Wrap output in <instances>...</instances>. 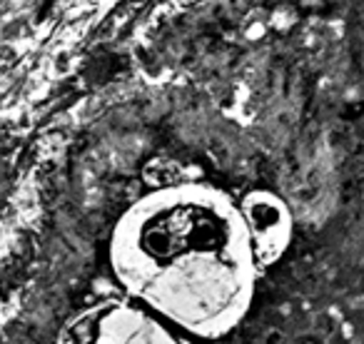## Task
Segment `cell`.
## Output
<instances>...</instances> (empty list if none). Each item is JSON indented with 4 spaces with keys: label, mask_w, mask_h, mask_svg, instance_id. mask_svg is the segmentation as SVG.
Returning a JSON list of instances; mask_svg holds the SVG:
<instances>
[{
    "label": "cell",
    "mask_w": 364,
    "mask_h": 344,
    "mask_svg": "<svg viewBox=\"0 0 364 344\" xmlns=\"http://www.w3.org/2000/svg\"><path fill=\"white\" fill-rule=\"evenodd\" d=\"M110 267L132 302L203 339L242 322L262 269L240 203L203 183L152 190L132 203L112 230Z\"/></svg>",
    "instance_id": "6da1fadb"
},
{
    "label": "cell",
    "mask_w": 364,
    "mask_h": 344,
    "mask_svg": "<svg viewBox=\"0 0 364 344\" xmlns=\"http://www.w3.org/2000/svg\"><path fill=\"white\" fill-rule=\"evenodd\" d=\"M240 208H242L259 267H267L287 249L289 237H292V215L277 195L264 193V190L250 193L240 203Z\"/></svg>",
    "instance_id": "3957f363"
},
{
    "label": "cell",
    "mask_w": 364,
    "mask_h": 344,
    "mask_svg": "<svg viewBox=\"0 0 364 344\" xmlns=\"http://www.w3.org/2000/svg\"><path fill=\"white\" fill-rule=\"evenodd\" d=\"M55 344H182V339L140 304L105 299L73 314Z\"/></svg>",
    "instance_id": "7a4b0ae2"
}]
</instances>
